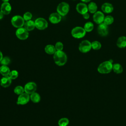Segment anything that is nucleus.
Segmentation results:
<instances>
[{"label": "nucleus", "mask_w": 126, "mask_h": 126, "mask_svg": "<svg viewBox=\"0 0 126 126\" xmlns=\"http://www.w3.org/2000/svg\"><path fill=\"white\" fill-rule=\"evenodd\" d=\"M55 63L58 66L64 65L67 62V56L63 51H56L53 55Z\"/></svg>", "instance_id": "f257e3e1"}, {"label": "nucleus", "mask_w": 126, "mask_h": 126, "mask_svg": "<svg viewBox=\"0 0 126 126\" xmlns=\"http://www.w3.org/2000/svg\"><path fill=\"white\" fill-rule=\"evenodd\" d=\"M112 61H105L101 63L97 67V71L101 74H107L110 73L112 70Z\"/></svg>", "instance_id": "f03ea898"}, {"label": "nucleus", "mask_w": 126, "mask_h": 126, "mask_svg": "<svg viewBox=\"0 0 126 126\" xmlns=\"http://www.w3.org/2000/svg\"><path fill=\"white\" fill-rule=\"evenodd\" d=\"M86 32L84 28L81 27H76L72 30L71 35L74 38H81L85 35Z\"/></svg>", "instance_id": "7ed1b4c3"}, {"label": "nucleus", "mask_w": 126, "mask_h": 126, "mask_svg": "<svg viewBox=\"0 0 126 126\" xmlns=\"http://www.w3.org/2000/svg\"><path fill=\"white\" fill-rule=\"evenodd\" d=\"M69 10V4L65 2H62L59 4L57 8L58 13L61 16L66 15Z\"/></svg>", "instance_id": "20e7f679"}, {"label": "nucleus", "mask_w": 126, "mask_h": 126, "mask_svg": "<svg viewBox=\"0 0 126 126\" xmlns=\"http://www.w3.org/2000/svg\"><path fill=\"white\" fill-rule=\"evenodd\" d=\"M11 24L15 28L22 27L25 23V20L22 17L19 15H15L11 19Z\"/></svg>", "instance_id": "39448f33"}, {"label": "nucleus", "mask_w": 126, "mask_h": 126, "mask_svg": "<svg viewBox=\"0 0 126 126\" xmlns=\"http://www.w3.org/2000/svg\"><path fill=\"white\" fill-rule=\"evenodd\" d=\"M92 48L91 43L87 40L82 41L79 45V51L83 53L88 52Z\"/></svg>", "instance_id": "423d86ee"}, {"label": "nucleus", "mask_w": 126, "mask_h": 126, "mask_svg": "<svg viewBox=\"0 0 126 126\" xmlns=\"http://www.w3.org/2000/svg\"><path fill=\"white\" fill-rule=\"evenodd\" d=\"M35 26L39 30H43L46 29L48 27L47 21L43 18H38L36 19L35 21Z\"/></svg>", "instance_id": "0eeeda50"}, {"label": "nucleus", "mask_w": 126, "mask_h": 126, "mask_svg": "<svg viewBox=\"0 0 126 126\" xmlns=\"http://www.w3.org/2000/svg\"><path fill=\"white\" fill-rule=\"evenodd\" d=\"M16 35L19 39L25 40L29 36V32L24 28H19L16 31Z\"/></svg>", "instance_id": "6e6552de"}, {"label": "nucleus", "mask_w": 126, "mask_h": 126, "mask_svg": "<svg viewBox=\"0 0 126 126\" xmlns=\"http://www.w3.org/2000/svg\"><path fill=\"white\" fill-rule=\"evenodd\" d=\"M24 88L25 92L31 94L35 92L37 89V85L36 83L33 82H30L26 84Z\"/></svg>", "instance_id": "1a4fd4ad"}, {"label": "nucleus", "mask_w": 126, "mask_h": 126, "mask_svg": "<svg viewBox=\"0 0 126 126\" xmlns=\"http://www.w3.org/2000/svg\"><path fill=\"white\" fill-rule=\"evenodd\" d=\"M30 99V94L25 92L19 95L16 103L18 105H25L29 102Z\"/></svg>", "instance_id": "9d476101"}, {"label": "nucleus", "mask_w": 126, "mask_h": 126, "mask_svg": "<svg viewBox=\"0 0 126 126\" xmlns=\"http://www.w3.org/2000/svg\"><path fill=\"white\" fill-rule=\"evenodd\" d=\"M97 30L98 34L101 36H104L108 34V25H106L103 22L99 24Z\"/></svg>", "instance_id": "9b49d317"}, {"label": "nucleus", "mask_w": 126, "mask_h": 126, "mask_svg": "<svg viewBox=\"0 0 126 126\" xmlns=\"http://www.w3.org/2000/svg\"><path fill=\"white\" fill-rule=\"evenodd\" d=\"M104 19V15L103 13L100 11H96L93 15V20L96 24H99L103 23Z\"/></svg>", "instance_id": "f8f14e48"}, {"label": "nucleus", "mask_w": 126, "mask_h": 126, "mask_svg": "<svg viewBox=\"0 0 126 126\" xmlns=\"http://www.w3.org/2000/svg\"><path fill=\"white\" fill-rule=\"evenodd\" d=\"M61 15L58 13H53L50 14L49 20L52 24H57L61 20Z\"/></svg>", "instance_id": "ddd939ff"}, {"label": "nucleus", "mask_w": 126, "mask_h": 126, "mask_svg": "<svg viewBox=\"0 0 126 126\" xmlns=\"http://www.w3.org/2000/svg\"><path fill=\"white\" fill-rule=\"evenodd\" d=\"M11 10V6L9 3L3 2L1 4L0 6V11L3 14L8 15L9 14Z\"/></svg>", "instance_id": "4468645a"}, {"label": "nucleus", "mask_w": 126, "mask_h": 126, "mask_svg": "<svg viewBox=\"0 0 126 126\" xmlns=\"http://www.w3.org/2000/svg\"><path fill=\"white\" fill-rule=\"evenodd\" d=\"M12 83V79L9 76H5L2 77L0 80V84L3 88H7L9 87Z\"/></svg>", "instance_id": "2eb2a0df"}, {"label": "nucleus", "mask_w": 126, "mask_h": 126, "mask_svg": "<svg viewBox=\"0 0 126 126\" xmlns=\"http://www.w3.org/2000/svg\"><path fill=\"white\" fill-rule=\"evenodd\" d=\"M76 10L78 13L83 15L88 12V8L86 4L84 3H79L76 5Z\"/></svg>", "instance_id": "dca6fc26"}, {"label": "nucleus", "mask_w": 126, "mask_h": 126, "mask_svg": "<svg viewBox=\"0 0 126 126\" xmlns=\"http://www.w3.org/2000/svg\"><path fill=\"white\" fill-rule=\"evenodd\" d=\"M101 10L104 13H110L113 11V6L111 3H108V2H105L102 5Z\"/></svg>", "instance_id": "f3484780"}, {"label": "nucleus", "mask_w": 126, "mask_h": 126, "mask_svg": "<svg viewBox=\"0 0 126 126\" xmlns=\"http://www.w3.org/2000/svg\"><path fill=\"white\" fill-rule=\"evenodd\" d=\"M24 28L26 29L28 31H31L33 30L35 27L34 22H33L31 20L27 21L24 23Z\"/></svg>", "instance_id": "a211bd4d"}, {"label": "nucleus", "mask_w": 126, "mask_h": 126, "mask_svg": "<svg viewBox=\"0 0 126 126\" xmlns=\"http://www.w3.org/2000/svg\"><path fill=\"white\" fill-rule=\"evenodd\" d=\"M10 70L7 65H1L0 67V73L3 76H8Z\"/></svg>", "instance_id": "6ab92c4d"}, {"label": "nucleus", "mask_w": 126, "mask_h": 126, "mask_svg": "<svg viewBox=\"0 0 126 126\" xmlns=\"http://www.w3.org/2000/svg\"><path fill=\"white\" fill-rule=\"evenodd\" d=\"M117 45L119 48H125L126 47V37L121 36L117 41Z\"/></svg>", "instance_id": "aec40b11"}, {"label": "nucleus", "mask_w": 126, "mask_h": 126, "mask_svg": "<svg viewBox=\"0 0 126 126\" xmlns=\"http://www.w3.org/2000/svg\"><path fill=\"white\" fill-rule=\"evenodd\" d=\"M45 52L49 55H54L56 52L55 47L53 45H47L45 46L44 49Z\"/></svg>", "instance_id": "412c9836"}, {"label": "nucleus", "mask_w": 126, "mask_h": 126, "mask_svg": "<svg viewBox=\"0 0 126 126\" xmlns=\"http://www.w3.org/2000/svg\"><path fill=\"white\" fill-rule=\"evenodd\" d=\"M41 99L40 96L37 93L34 92L30 94V99L33 103H38Z\"/></svg>", "instance_id": "4be33fe9"}, {"label": "nucleus", "mask_w": 126, "mask_h": 126, "mask_svg": "<svg viewBox=\"0 0 126 126\" xmlns=\"http://www.w3.org/2000/svg\"><path fill=\"white\" fill-rule=\"evenodd\" d=\"M112 70L116 73L120 74L123 72V68L120 64H119L118 63H116L113 64Z\"/></svg>", "instance_id": "5701e85b"}, {"label": "nucleus", "mask_w": 126, "mask_h": 126, "mask_svg": "<svg viewBox=\"0 0 126 126\" xmlns=\"http://www.w3.org/2000/svg\"><path fill=\"white\" fill-rule=\"evenodd\" d=\"M88 11H89V12H90L91 13H94L96 12L97 7L95 3L94 2H91L89 4L88 6Z\"/></svg>", "instance_id": "b1692460"}, {"label": "nucleus", "mask_w": 126, "mask_h": 126, "mask_svg": "<svg viewBox=\"0 0 126 126\" xmlns=\"http://www.w3.org/2000/svg\"><path fill=\"white\" fill-rule=\"evenodd\" d=\"M69 120L67 118H62L58 121L59 126H67L69 124Z\"/></svg>", "instance_id": "393cba45"}, {"label": "nucleus", "mask_w": 126, "mask_h": 126, "mask_svg": "<svg viewBox=\"0 0 126 126\" xmlns=\"http://www.w3.org/2000/svg\"><path fill=\"white\" fill-rule=\"evenodd\" d=\"M14 92L17 95H20L25 92L24 88L21 86H17L14 89Z\"/></svg>", "instance_id": "a878e982"}, {"label": "nucleus", "mask_w": 126, "mask_h": 126, "mask_svg": "<svg viewBox=\"0 0 126 126\" xmlns=\"http://www.w3.org/2000/svg\"><path fill=\"white\" fill-rule=\"evenodd\" d=\"M84 29H85V30L86 31V32H91L93 29H94V25L91 22H87L85 25H84Z\"/></svg>", "instance_id": "bb28decb"}, {"label": "nucleus", "mask_w": 126, "mask_h": 126, "mask_svg": "<svg viewBox=\"0 0 126 126\" xmlns=\"http://www.w3.org/2000/svg\"><path fill=\"white\" fill-rule=\"evenodd\" d=\"M114 22V18L110 15H107L104 17L103 23L107 25H111Z\"/></svg>", "instance_id": "cd10ccee"}, {"label": "nucleus", "mask_w": 126, "mask_h": 126, "mask_svg": "<svg viewBox=\"0 0 126 126\" xmlns=\"http://www.w3.org/2000/svg\"><path fill=\"white\" fill-rule=\"evenodd\" d=\"M91 45H92V48L94 50H96L100 49L101 47V43L97 41H94L92 42L91 43Z\"/></svg>", "instance_id": "c85d7f7f"}, {"label": "nucleus", "mask_w": 126, "mask_h": 126, "mask_svg": "<svg viewBox=\"0 0 126 126\" xmlns=\"http://www.w3.org/2000/svg\"><path fill=\"white\" fill-rule=\"evenodd\" d=\"M10 59L8 57H4L0 62V63L1 65H7L10 63Z\"/></svg>", "instance_id": "c756f323"}, {"label": "nucleus", "mask_w": 126, "mask_h": 126, "mask_svg": "<svg viewBox=\"0 0 126 126\" xmlns=\"http://www.w3.org/2000/svg\"><path fill=\"white\" fill-rule=\"evenodd\" d=\"M18 75H19V73L17 70H13L10 71L8 76L10 77V78L12 80H13V79H16L18 77Z\"/></svg>", "instance_id": "7c9ffc66"}, {"label": "nucleus", "mask_w": 126, "mask_h": 126, "mask_svg": "<svg viewBox=\"0 0 126 126\" xmlns=\"http://www.w3.org/2000/svg\"><path fill=\"white\" fill-rule=\"evenodd\" d=\"M23 18L26 21L30 20L32 18V14L30 12H27L25 13H24Z\"/></svg>", "instance_id": "2f4dec72"}, {"label": "nucleus", "mask_w": 126, "mask_h": 126, "mask_svg": "<svg viewBox=\"0 0 126 126\" xmlns=\"http://www.w3.org/2000/svg\"><path fill=\"white\" fill-rule=\"evenodd\" d=\"M55 47L56 51H62L63 49V45L61 42H57L56 43Z\"/></svg>", "instance_id": "473e14b6"}, {"label": "nucleus", "mask_w": 126, "mask_h": 126, "mask_svg": "<svg viewBox=\"0 0 126 126\" xmlns=\"http://www.w3.org/2000/svg\"><path fill=\"white\" fill-rule=\"evenodd\" d=\"M83 18H84V19H88L89 18L90 15H89V14L88 12H87V13H86L83 14Z\"/></svg>", "instance_id": "72a5a7b5"}, {"label": "nucleus", "mask_w": 126, "mask_h": 126, "mask_svg": "<svg viewBox=\"0 0 126 126\" xmlns=\"http://www.w3.org/2000/svg\"><path fill=\"white\" fill-rule=\"evenodd\" d=\"M3 14L2 13V12L0 10V20L1 19L3 18Z\"/></svg>", "instance_id": "f704fd0d"}, {"label": "nucleus", "mask_w": 126, "mask_h": 126, "mask_svg": "<svg viewBox=\"0 0 126 126\" xmlns=\"http://www.w3.org/2000/svg\"><path fill=\"white\" fill-rule=\"evenodd\" d=\"M3 57L2 53V52L0 51V62L1 61V60H2V59Z\"/></svg>", "instance_id": "c9c22d12"}, {"label": "nucleus", "mask_w": 126, "mask_h": 126, "mask_svg": "<svg viewBox=\"0 0 126 126\" xmlns=\"http://www.w3.org/2000/svg\"><path fill=\"white\" fill-rule=\"evenodd\" d=\"M81 0L84 2H89L91 0Z\"/></svg>", "instance_id": "e433bc0d"}, {"label": "nucleus", "mask_w": 126, "mask_h": 126, "mask_svg": "<svg viewBox=\"0 0 126 126\" xmlns=\"http://www.w3.org/2000/svg\"><path fill=\"white\" fill-rule=\"evenodd\" d=\"M3 2H7L9 0H1Z\"/></svg>", "instance_id": "4c0bfd02"}]
</instances>
